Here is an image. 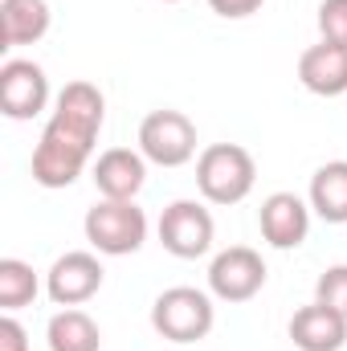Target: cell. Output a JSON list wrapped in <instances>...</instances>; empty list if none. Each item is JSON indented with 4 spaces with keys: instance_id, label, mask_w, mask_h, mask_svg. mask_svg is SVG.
<instances>
[{
    "instance_id": "1",
    "label": "cell",
    "mask_w": 347,
    "mask_h": 351,
    "mask_svg": "<svg viewBox=\"0 0 347 351\" xmlns=\"http://www.w3.org/2000/svg\"><path fill=\"white\" fill-rule=\"evenodd\" d=\"M106 119V98L94 82H66L53 102V114L33 147V180L41 188H70L86 172L98 131Z\"/></svg>"
},
{
    "instance_id": "2",
    "label": "cell",
    "mask_w": 347,
    "mask_h": 351,
    "mask_svg": "<svg viewBox=\"0 0 347 351\" xmlns=\"http://www.w3.org/2000/svg\"><path fill=\"white\" fill-rule=\"evenodd\" d=\"M258 164L241 143H208L196 156V188L208 204H241L254 192Z\"/></svg>"
},
{
    "instance_id": "3",
    "label": "cell",
    "mask_w": 347,
    "mask_h": 351,
    "mask_svg": "<svg viewBox=\"0 0 347 351\" xmlns=\"http://www.w3.org/2000/svg\"><path fill=\"white\" fill-rule=\"evenodd\" d=\"M213 323H217V306L196 286H172L152 302V327L176 348L208 339Z\"/></svg>"
},
{
    "instance_id": "4",
    "label": "cell",
    "mask_w": 347,
    "mask_h": 351,
    "mask_svg": "<svg viewBox=\"0 0 347 351\" xmlns=\"http://www.w3.org/2000/svg\"><path fill=\"white\" fill-rule=\"evenodd\" d=\"M86 241L106 258H127L147 241V213L135 200H98L82 221Z\"/></svg>"
},
{
    "instance_id": "5",
    "label": "cell",
    "mask_w": 347,
    "mask_h": 351,
    "mask_svg": "<svg viewBox=\"0 0 347 351\" xmlns=\"http://www.w3.org/2000/svg\"><path fill=\"white\" fill-rule=\"evenodd\" d=\"M139 152L156 168H184L196 156V123L184 110H152L139 123Z\"/></svg>"
},
{
    "instance_id": "6",
    "label": "cell",
    "mask_w": 347,
    "mask_h": 351,
    "mask_svg": "<svg viewBox=\"0 0 347 351\" xmlns=\"http://www.w3.org/2000/svg\"><path fill=\"white\" fill-rule=\"evenodd\" d=\"M213 213L200 204V200H172L160 217V245L172 254V258H204L213 250Z\"/></svg>"
},
{
    "instance_id": "7",
    "label": "cell",
    "mask_w": 347,
    "mask_h": 351,
    "mask_svg": "<svg viewBox=\"0 0 347 351\" xmlns=\"http://www.w3.org/2000/svg\"><path fill=\"white\" fill-rule=\"evenodd\" d=\"M265 286V262L250 245H229L208 265V290L221 302H250Z\"/></svg>"
},
{
    "instance_id": "8",
    "label": "cell",
    "mask_w": 347,
    "mask_h": 351,
    "mask_svg": "<svg viewBox=\"0 0 347 351\" xmlns=\"http://www.w3.org/2000/svg\"><path fill=\"white\" fill-rule=\"evenodd\" d=\"M49 106V78L29 58H8L0 66V110L16 123L37 119Z\"/></svg>"
},
{
    "instance_id": "9",
    "label": "cell",
    "mask_w": 347,
    "mask_h": 351,
    "mask_svg": "<svg viewBox=\"0 0 347 351\" xmlns=\"http://www.w3.org/2000/svg\"><path fill=\"white\" fill-rule=\"evenodd\" d=\"M102 290V262L86 250H70L45 274V294L53 298V306H82Z\"/></svg>"
},
{
    "instance_id": "10",
    "label": "cell",
    "mask_w": 347,
    "mask_h": 351,
    "mask_svg": "<svg viewBox=\"0 0 347 351\" xmlns=\"http://www.w3.org/2000/svg\"><path fill=\"white\" fill-rule=\"evenodd\" d=\"M258 225L265 245L274 250H298L311 233V204L294 192H274L258 208Z\"/></svg>"
},
{
    "instance_id": "11",
    "label": "cell",
    "mask_w": 347,
    "mask_h": 351,
    "mask_svg": "<svg viewBox=\"0 0 347 351\" xmlns=\"http://www.w3.org/2000/svg\"><path fill=\"white\" fill-rule=\"evenodd\" d=\"M90 180L98 188L102 200H135L147 184V160L143 152H131V147H110L94 160Z\"/></svg>"
},
{
    "instance_id": "12",
    "label": "cell",
    "mask_w": 347,
    "mask_h": 351,
    "mask_svg": "<svg viewBox=\"0 0 347 351\" xmlns=\"http://www.w3.org/2000/svg\"><path fill=\"white\" fill-rule=\"evenodd\" d=\"M298 82L311 94H319V98L347 94V49L344 45H331V41H319V45L302 49V58H298Z\"/></svg>"
},
{
    "instance_id": "13",
    "label": "cell",
    "mask_w": 347,
    "mask_h": 351,
    "mask_svg": "<svg viewBox=\"0 0 347 351\" xmlns=\"http://www.w3.org/2000/svg\"><path fill=\"white\" fill-rule=\"evenodd\" d=\"M290 339L298 351H339L347 343V319L323 302L298 306L290 319Z\"/></svg>"
},
{
    "instance_id": "14",
    "label": "cell",
    "mask_w": 347,
    "mask_h": 351,
    "mask_svg": "<svg viewBox=\"0 0 347 351\" xmlns=\"http://www.w3.org/2000/svg\"><path fill=\"white\" fill-rule=\"evenodd\" d=\"M49 4L45 0H0V49L33 45L49 33Z\"/></svg>"
},
{
    "instance_id": "15",
    "label": "cell",
    "mask_w": 347,
    "mask_h": 351,
    "mask_svg": "<svg viewBox=\"0 0 347 351\" xmlns=\"http://www.w3.org/2000/svg\"><path fill=\"white\" fill-rule=\"evenodd\" d=\"M311 213L327 225H347V160H331L311 176Z\"/></svg>"
},
{
    "instance_id": "16",
    "label": "cell",
    "mask_w": 347,
    "mask_h": 351,
    "mask_svg": "<svg viewBox=\"0 0 347 351\" xmlns=\"http://www.w3.org/2000/svg\"><path fill=\"white\" fill-rule=\"evenodd\" d=\"M45 339H49V351H98L102 348L98 323L90 319L86 311H78V306H62L49 319Z\"/></svg>"
},
{
    "instance_id": "17",
    "label": "cell",
    "mask_w": 347,
    "mask_h": 351,
    "mask_svg": "<svg viewBox=\"0 0 347 351\" xmlns=\"http://www.w3.org/2000/svg\"><path fill=\"white\" fill-rule=\"evenodd\" d=\"M37 290H41V282H37L29 262H21V258L0 262V306H4V315H12L21 306H33Z\"/></svg>"
},
{
    "instance_id": "18",
    "label": "cell",
    "mask_w": 347,
    "mask_h": 351,
    "mask_svg": "<svg viewBox=\"0 0 347 351\" xmlns=\"http://www.w3.org/2000/svg\"><path fill=\"white\" fill-rule=\"evenodd\" d=\"M315 302L339 311L347 319V265H327L315 282Z\"/></svg>"
},
{
    "instance_id": "19",
    "label": "cell",
    "mask_w": 347,
    "mask_h": 351,
    "mask_svg": "<svg viewBox=\"0 0 347 351\" xmlns=\"http://www.w3.org/2000/svg\"><path fill=\"white\" fill-rule=\"evenodd\" d=\"M319 33H323V41L347 49V0H323L319 4Z\"/></svg>"
},
{
    "instance_id": "20",
    "label": "cell",
    "mask_w": 347,
    "mask_h": 351,
    "mask_svg": "<svg viewBox=\"0 0 347 351\" xmlns=\"http://www.w3.org/2000/svg\"><path fill=\"white\" fill-rule=\"evenodd\" d=\"M0 351H33V348H29L25 327H21L12 315H4V319H0Z\"/></svg>"
},
{
    "instance_id": "21",
    "label": "cell",
    "mask_w": 347,
    "mask_h": 351,
    "mask_svg": "<svg viewBox=\"0 0 347 351\" xmlns=\"http://www.w3.org/2000/svg\"><path fill=\"white\" fill-rule=\"evenodd\" d=\"M265 0H208V8L225 21H241V16H254Z\"/></svg>"
},
{
    "instance_id": "22",
    "label": "cell",
    "mask_w": 347,
    "mask_h": 351,
    "mask_svg": "<svg viewBox=\"0 0 347 351\" xmlns=\"http://www.w3.org/2000/svg\"><path fill=\"white\" fill-rule=\"evenodd\" d=\"M164 4H176V0H164Z\"/></svg>"
}]
</instances>
